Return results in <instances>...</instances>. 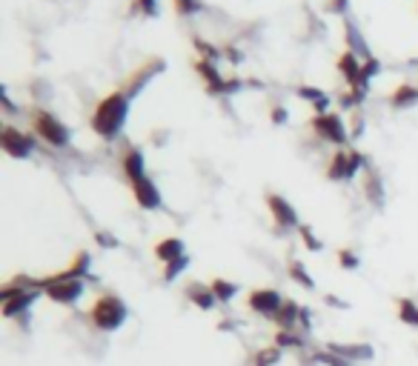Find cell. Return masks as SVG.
Instances as JSON below:
<instances>
[{
  "label": "cell",
  "mask_w": 418,
  "mask_h": 366,
  "mask_svg": "<svg viewBox=\"0 0 418 366\" xmlns=\"http://www.w3.org/2000/svg\"><path fill=\"white\" fill-rule=\"evenodd\" d=\"M46 295L54 303H74L83 295V281H58V278H46L43 281Z\"/></svg>",
  "instance_id": "obj_4"
},
{
  "label": "cell",
  "mask_w": 418,
  "mask_h": 366,
  "mask_svg": "<svg viewBox=\"0 0 418 366\" xmlns=\"http://www.w3.org/2000/svg\"><path fill=\"white\" fill-rule=\"evenodd\" d=\"M361 166H364V158L358 152H338L327 169V175H330V181H350Z\"/></svg>",
  "instance_id": "obj_5"
},
{
  "label": "cell",
  "mask_w": 418,
  "mask_h": 366,
  "mask_svg": "<svg viewBox=\"0 0 418 366\" xmlns=\"http://www.w3.org/2000/svg\"><path fill=\"white\" fill-rule=\"evenodd\" d=\"M126 98L129 94L123 92H115V94H106V98L98 103L92 114V129L101 134V138H115L123 126V118H126Z\"/></svg>",
  "instance_id": "obj_1"
},
{
  "label": "cell",
  "mask_w": 418,
  "mask_h": 366,
  "mask_svg": "<svg viewBox=\"0 0 418 366\" xmlns=\"http://www.w3.org/2000/svg\"><path fill=\"white\" fill-rule=\"evenodd\" d=\"M272 121H278V123L287 121V118H283V109H275V112H272Z\"/></svg>",
  "instance_id": "obj_35"
},
{
  "label": "cell",
  "mask_w": 418,
  "mask_h": 366,
  "mask_svg": "<svg viewBox=\"0 0 418 366\" xmlns=\"http://www.w3.org/2000/svg\"><path fill=\"white\" fill-rule=\"evenodd\" d=\"M123 172H126L129 181H141V178H146V175H143V155H141L138 149H129L126 155H123Z\"/></svg>",
  "instance_id": "obj_17"
},
{
  "label": "cell",
  "mask_w": 418,
  "mask_h": 366,
  "mask_svg": "<svg viewBox=\"0 0 418 366\" xmlns=\"http://www.w3.org/2000/svg\"><path fill=\"white\" fill-rule=\"evenodd\" d=\"M186 298L192 306H198L201 312H209L212 306L218 303L215 292H212V286H206V283H192V286H186Z\"/></svg>",
  "instance_id": "obj_11"
},
{
  "label": "cell",
  "mask_w": 418,
  "mask_h": 366,
  "mask_svg": "<svg viewBox=\"0 0 418 366\" xmlns=\"http://www.w3.org/2000/svg\"><path fill=\"white\" fill-rule=\"evenodd\" d=\"M34 132L52 146H66V141H69L66 126L58 118H52L49 112H34Z\"/></svg>",
  "instance_id": "obj_3"
},
{
  "label": "cell",
  "mask_w": 418,
  "mask_h": 366,
  "mask_svg": "<svg viewBox=\"0 0 418 366\" xmlns=\"http://www.w3.org/2000/svg\"><path fill=\"white\" fill-rule=\"evenodd\" d=\"M98 243H103L106 249H112V246H118V241H115V238H109V235H103V232L98 235Z\"/></svg>",
  "instance_id": "obj_34"
},
{
  "label": "cell",
  "mask_w": 418,
  "mask_h": 366,
  "mask_svg": "<svg viewBox=\"0 0 418 366\" xmlns=\"http://www.w3.org/2000/svg\"><path fill=\"white\" fill-rule=\"evenodd\" d=\"M275 346L278 349H303V338L295 329H278L275 332Z\"/></svg>",
  "instance_id": "obj_20"
},
{
  "label": "cell",
  "mask_w": 418,
  "mask_h": 366,
  "mask_svg": "<svg viewBox=\"0 0 418 366\" xmlns=\"http://www.w3.org/2000/svg\"><path fill=\"white\" fill-rule=\"evenodd\" d=\"M198 72H201V78L206 81L209 92H223V89H226V81H221V74L215 72V66H212V63L201 61V63H198Z\"/></svg>",
  "instance_id": "obj_19"
},
{
  "label": "cell",
  "mask_w": 418,
  "mask_h": 366,
  "mask_svg": "<svg viewBox=\"0 0 418 366\" xmlns=\"http://www.w3.org/2000/svg\"><path fill=\"white\" fill-rule=\"evenodd\" d=\"M364 192H367V198H370L372 203H381V198H384V192H381V181H378L375 175H370V178L364 181Z\"/></svg>",
  "instance_id": "obj_27"
},
{
  "label": "cell",
  "mask_w": 418,
  "mask_h": 366,
  "mask_svg": "<svg viewBox=\"0 0 418 366\" xmlns=\"http://www.w3.org/2000/svg\"><path fill=\"white\" fill-rule=\"evenodd\" d=\"M89 321L94 329H101V332H115L123 326L126 321V306L118 295H101L98 301L92 303V309H89Z\"/></svg>",
  "instance_id": "obj_2"
},
{
  "label": "cell",
  "mask_w": 418,
  "mask_h": 366,
  "mask_svg": "<svg viewBox=\"0 0 418 366\" xmlns=\"http://www.w3.org/2000/svg\"><path fill=\"white\" fill-rule=\"evenodd\" d=\"M298 321H301L303 329H310V323H312V321H310V309H307V306H301V318H298Z\"/></svg>",
  "instance_id": "obj_33"
},
{
  "label": "cell",
  "mask_w": 418,
  "mask_h": 366,
  "mask_svg": "<svg viewBox=\"0 0 418 366\" xmlns=\"http://www.w3.org/2000/svg\"><path fill=\"white\" fill-rule=\"evenodd\" d=\"M186 263H189V258L183 255V258H178V261H172V263H166V272H163V281L166 283H172L181 272H183V269H186Z\"/></svg>",
  "instance_id": "obj_28"
},
{
  "label": "cell",
  "mask_w": 418,
  "mask_h": 366,
  "mask_svg": "<svg viewBox=\"0 0 418 366\" xmlns=\"http://www.w3.org/2000/svg\"><path fill=\"white\" fill-rule=\"evenodd\" d=\"M327 349H332L335 355H341L344 360H370L372 358V346L367 343H330Z\"/></svg>",
  "instance_id": "obj_12"
},
{
  "label": "cell",
  "mask_w": 418,
  "mask_h": 366,
  "mask_svg": "<svg viewBox=\"0 0 418 366\" xmlns=\"http://www.w3.org/2000/svg\"><path fill=\"white\" fill-rule=\"evenodd\" d=\"M290 278H292L295 283H301L303 289H315V281L310 278L307 266H303V263H298V261H292V263H290Z\"/></svg>",
  "instance_id": "obj_22"
},
{
  "label": "cell",
  "mask_w": 418,
  "mask_h": 366,
  "mask_svg": "<svg viewBox=\"0 0 418 366\" xmlns=\"http://www.w3.org/2000/svg\"><path fill=\"white\" fill-rule=\"evenodd\" d=\"M246 303H250L252 312H258L263 318H275V312L283 306V301H281V295L275 292V289H255Z\"/></svg>",
  "instance_id": "obj_7"
},
{
  "label": "cell",
  "mask_w": 418,
  "mask_h": 366,
  "mask_svg": "<svg viewBox=\"0 0 418 366\" xmlns=\"http://www.w3.org/2000/svg\"><path fill=\"white\" fill-rule=\"evenodd\" d=\"M338 66H341V74H347V81L350 83H364V78H361V63L355 61V54L352 52H344V57L338 61Z\"/></svg>",
  "instance_id": "obj_18"
},
{
  "label": "cell",
  "mask_w": 418,
  "mask_h": 366,
  "mask_svg": "<svg viewBox=\"0 0 418 366\" xmlns=\"http://www.w3.org/2000/svg\"><path fill=\"white\" fill-rule=\"evenodd\" d=\"M132 192H135V201H138L143 209H158V206H161V192H158V186L152 183L149 178L132 181Z\"/></svg>",
  "instance_id": "obj_9"
},
{
  "label": "cell",
  "mask_w": 418,
  "mask_h": 366,
  "mask_svg": "<svg viewBox=\"0 0 418 366\" xmlns=\"http://www.w3.org/2000/svg\"><path fill=\"white\" fill-rule=\"evenodd\" d=\"M338 261H341V266H344V269H358V255L350 252V249H341Z\"/></svg>",
  "instance_id": "obj_30"
},
{
  "label": "cell",
  "mask_w": 418,
  "mask_h": 366,
  "mask_svg": "<svg viewBox=\"0 0 418 366\" xmlns=\"http://www.w3.org/2000/svg\"><path fill=\"white\" fill-rule=\"evenodd\" d=\"M398 318H401V323L415 326V329H418V303H412L410 298H404L401 303H398Z\"/></svg>",
  "instance_id": "obj_21"
},
{
  "label": "cell",
  "mask_w": 418,
  "mask_h": 366,
  "mask_svg": "<svg viewBox=\"0 0 418 366\" xmlns=\"http://www.w3.org/2000/svg\"><path fill=\"white\" fill-rule=\"evenodd\" d=\"M281 352H283V349H278V346H267V349L255 352L252 366H275V363L281 360Z\"/></svg>",
  "instance_id": "obj_23"
},
{
  "label": "cell",
  "mask_w": 418,
  "mask_h": 366,
  "mask_svg": "<svg viewBox=\"0 0 418 366\" xmlns=\"http://www.w3.org/2000/svg\"><path fill=\"white\" fill-rule=\"evenodd\" d=\"M209 286H212V292H215V298H218V301H232V298H235V292H238V286H235V283H230V281H223V278L212 281Z\"/></svg>",
  "instance_id": "obj_24"
},
{
  "label": "cell",
  "mask_w": 418,
  "mask_h": 366,
  "mask_svg": "<svg viewBox=\"0 0 418 366\" xmlns=\"http://www.w3.org/2000/svg\"><path fill=\"white\" fill-rule=\"evenodd\" d=\"M0 146H3V152L12 158H29L32 149H34V141L29 138V134H23L21 129L6 126L3 134H0Z\"/></svg>",
  "instance_id": "obj_6"
},
{
  "label": "cell",
  "mask_w": 418,
  "mask_h": 366,
  "mask_svg": "<svg viewBox=\"0 0 418 366\" xmlns=\"http://www.w3.org/2000/svg\"><path fill=\"white\" fill-rule=\"evenodd\" d=\"M175 6H178V12H181V14H192V12H198V9H201L198 0H175Z\"/></svg>",
  "instance_id": "obj_31"
},
{
  "label": "cell",
  "mask_w": 418,
  "mask_h": 366,
  "mask_svg": "<svg viewBox=\"0 0 418 366\" xmlns=\"http://www.w3.org/2000/svg\"><path fill=\"white\" fill-rule=\"evenodd\" d=\"M135 3H138L135 9H143V12H149V14L155 12V0H135Z\"/></svg>",
  "instance_id": "obj_32"
},
{
  "label": "cell",
  "mask_w": 418,
  "mask_h": 366,
  "mask_svg": "<svg viewBox=\"0 0 418 366\" xmlns=\"http://www.w3.org/2000/svg\"><path fill=\"white\" fill-rule=\"evenodd\" d=\"M298 318H301V306L298 303H292V301H283V306L275 312V326L278 329H295L298 326Z\"/></svg>",
  "instance_id": "obj_14"
},
{
  "label": "cell",
  "mask_w": 418,
  "mask_h": 366,
  "mask_svg": "<svg viewBox=\"0 0 418 366\" xmlns=\"http://www.w3.org/2000/svg\"><path fill=\"white\" fill-rule=\"evenodd\" d=\"M267 203H270V212H272V218H275V223L278 226H283V229H290V226H298V215H295V209L283 201L281 195H270L267 198Z\"/></svg>",
  "instance_id": "obj_10"
},
{
  "label": "cell",
  "mask_w": 418,
  "mask_h": 366,
  "mask_svg": "<svg viewBox=\"0 0 418 366\" xmlns=\"http://www.w3.org/2000/svg\"><path fill=\"white\" fill-rule=\"evenodd\" d=\"M312 129L324 141H332V143H344L347 141L344 123H341V118H335V114H318V118H312Z\"/></svg>",
  "instance_id": "obj_8"
},
{
  "label": "cell",
  "mask_w": 418,
  "mask_h": 366,
  "mask_svg": "<svg viewBox=\"0 0 418 366\" xmlns=\"http://www.w3.org/2000/svg\"><path fill=\"white\" fill-rule=\"evenodd\" d=\"M312 360H315V363H324V366H350V360H344L341 355H335L332 349H321V352H315Z\"/></svg>",
  "instance_id": "obj_25"
},
{
  "label": "cell",
  "mask_w": 418,
  "mask_h": 366,
  "mask_svg": "<svg viewBox=\"0 0 418 366\" xmlns=\"http://www.w3.org/2000/svg\"><path fill=\"white\" fill-rule=\"evenodd\" d=\"M415 101H418V89H412V86H401L392 94V103L395 106H407V103H415Z\"/></svg>",
  "instance_id": "obj_26"
},
{
  "label": "cell",
  "mask_w": 418,
  "mask_h": 366,
  "mask_svg": "<svg viewBox=\"0 0 418 366\" xmlns=\"http://www.w3.org/2000/svg\"><path fill=\"white\" fill-rule=\"evenodd\" d=\"M83 275H89V252H78L74 255V261L63 269L61 275H54L58 281H81Z\"/></svg>",
  "instance_id": "obj_15"
},
{
  "label": "cell",
  "mask_w": 418,
  "mask_h": 366,
  "mask_svg": "<svg viewBox=\"0 0 418 366\" xmlns=\"http://www.w3.org/2000/svg\"><path fill=\"white\" fill-rule=\"evenodd\" d=\"M155 255H158V261H163V263H172V261H178V258H183V243H181L178 238H166V241H161V243L155 246Z\"/></svg>",
  "instance_id": "obj_16"
},
{
  "label": "cell",
  "mask_w": 418,
  "mask_h": 366,
  "mask_svg": "<svg viewBox=\"0 0 418 366\" xmlns=\"http://www.w3.org/2000/svg\"><path fill=\"white\" fill-rule=\"evenodd\" d=\"M298 235L303 238V243H307V249H312V252H315V249H321V241L312 235L310 226H298Z\"/></svg>",
  "instance_id": "obj_29"
},
{
  "label": "cell",
  "mask_w": 418,
  "mask_h": 366,
  "mask_svg": "<svg viewBox=\"0 0 418 366\" xmlns=\"http://www.w3.org/2000/svg\"><path fill=\"white\" fill-rule=\"evenodd\" d=\"M158 69H163V63H161V61H149L146 66H141V69H138V72L126 81V92H129V94H138V92L143 89V83H146L149 78H155V74H158Z\"/></svg>",
  "instance_id": "obj_13"
}]
</instances>
